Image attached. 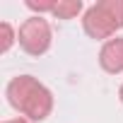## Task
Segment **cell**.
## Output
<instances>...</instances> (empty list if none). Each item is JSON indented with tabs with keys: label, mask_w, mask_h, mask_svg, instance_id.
<instances>
[{
	"label": "cell",
	"mask_w": 123,
	"mask_h": 123,
	"mask_svg": "<svg viewBox=\"0 0 123 123\" xmlns=\"http://www.w3.org/2000/svg\"><path fill=\"white\" fill-rule=\"evenodd\" d=\"M7 101L27 121H43L53 111V94L31 75H17L7 82Z\"/></svg>",
	"instance_id": "1"
},
{
	"label": "cell",
	"mask_w": 123,
	"mask_h": 123,
	"mask_svg": "<svg viewBox=\"0 0 123 123\" xmlns=\"http://www.w3.org/2000/svg\"><path fill=\"white\" fill-rule=\"evenodd\" d=\"M82 27L92 39H111L123 29V0H99L85 12Z\"/></svg>",
	"instance_id": "2"
},
{
	"label": "cell",
	"mask_w": 123,
	"mask_h": 123,
	"mask_svg": "<svg viewBox=\"0 0 123 123\" xmlns=\"http://www.w3.org/2000/svg\"><path fill=\"white\" fill-rule=\"evenodd\" d=\"M17 41L24 53L29 55H43L51 48V27L41 15H34L19 24Z\"/></svg>",
	"instance_id": "3"
},
{
	"label": "cell",
	"mask_w": 123,
	"mask_h": 123,
	"mask_svg": "<svg viewBox=\"0 0 123 123\" xmlns=\"http://www.w3.org/2000/svg\"><path fill=\"white\" fill-rule=\"evenodd\" d=\"M99 65L111 73V75H118L123 73V39L116 36V39H109L101 51H99Z\"/></svg>",
	"instance_id": "4"
},
{
	"label": "cell",
	"mask_w": 123,
	"mask_h": 123,
	"mask_svg": "<svg viewBox=\"0 0 123 123\" xmlns=\"http://www.w3.org/2000/svg\"><path fill=\"white\" fill-rule=\"evenodd\" d=\"M82 12V3L80 0H55V7H53V17L58 19H73Z\"/></svg>",
	"instance_id": "5"
},
{
	"label": "cell",
	"mask_w": 123,
	"mask_h": 123,
	"mask_svg": "<svg viewBox=\"0 0 123 123\" xmlns=\"http://www.w3.org/2000/svg\"><path fill=\"white\" fill-rule=\"evenodd\" d=\"M15 31H12V27L7 24V22H3L0 24V53H7L10 51V46L15 43Z\"/></svg>",
	"instance_id": "6"
},
{
	"label": "cell",
	"mask_w": 123,
	"mask_h": 123,
	"mask_svg": "<svg viewBox=\"0 0 123 123\" xmlns=\"http://www.w3.org/2000/svg\"><path fill=\"white\" fill-rule=\"evenodd\" d=\"M27 7L29 10H34V12H53V7H55V0H27Z\"/></svg>",
	"instance_id": "7"
},
{
	"label": "cell",
	"mask_w": 123,
	"mask_h": 123,
	"mask_svg": "<svg viewBox=\"0 0 123 123\" xmlns=\"http://www.w3.org/2000/svg\"><path fill=\"white\" fill-rule=\"evenodd\" d=\"M3 123H31V121H27V118H12V121H3Z\"/></svg>",
	"instance_id": "8"
},
{
	"label": "cell",
	"mask_w": 123,
	"mask_h": 123,
	"mask_svg": "<svg viewBox=\"0 0 123 123\" xmlns=\"http://www.w3.org/2000/svg\"><path fill=\"white\" fill-rule=\"evenodd\" d=\"M118 97H121V104H123V85H121V89H118Z\"/></svg>",
	"instance_id": "9"
}]
</instances>
